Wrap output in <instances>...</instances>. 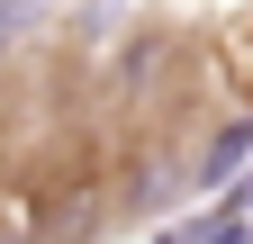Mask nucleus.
<instances>
[{
	"instance_id": "obj_1",
	"label": "nucleus",
	"mask_w": 253,
	"mask_h": 244,
	"mask_svg": "<svg viewBox=\"0 0 253 244\" xmlns=\"http://www.w3.org/2000/svg\"><path fill=\"white\" fill-rule=\"evenodd\" d=\"M244 163H253V118H235V127L199 154V190H217V181H244Z\"/></svg>"
},
{
	"instance_id": "obj_2",
	"label": "nucleus",
	"mask_w": 253,
	"mask_h": 244,
	"mask_svg": "<svg viewBox=\"0 0 253 244\" xmlns=\"http://www.w3.org/2000/svg\"><path fill=\"white\" fill-rule=\"evenodd\" d=\"M199 244H253V217H226V208H208V217H199Z\"/></svg>"
},
{
	"instance_id": "obj_3",
	"label": "nucleus",
	"mask_w": 253,
	"mask_h": 244,
	"mask_svg": "<svg viewBox=\"0 0 253 244\" xmlns=\"http://www.w3.org/2000/svg\"><path fill=\"white\" fill-rule=\"evenodd\" d=\"M163 244H199V217H190V226H172V235H163Z\"/></svg>"
},
{
	"instance_id": "obj_4",
	"label": "nucleus",
	"mask_w": 253,
	"mask_h": 244,
	"mask_svg": "<svg viewBox=\"0 0 253 244\" xmlns=\"http://www.w3.org/2000/svg\"><path fill=\"white\" fill-rule=\"evenodd\" d=\"M0 45H9V0H0Z\"/></svg>"
}]
</instances>
